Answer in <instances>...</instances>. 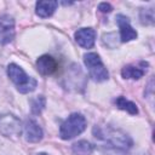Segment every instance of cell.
<instances>
[{"label": "cell", "instance_id": "1", "mask_svg": "<svg viewBox=\"0 0 155 155\" xmlns=\"http://www.w3.org/2000/svg\"><path fill=\"white\" fill-rule=\"evenodd\" d=\"M7 75L11 79V81L16 85L17 90L21 93H29L35 90L36 87V80L31 76H28L25 71L17 64L11 63L7 67Z\"/></svg>", "mask_w": 155, "mask_h": 155}, {"label": "cell", "instance_id": "2", "mask_svg": "<svg viewBox=\"0 0 155 155\" xmlns=\"http://www.w3.org/2000/svg\"><path fill=\"white\" fill-rule=\"evenodd\" d=\"M86 128V119L84 115L79 113H73L68 119L61 125L59 136L62 139L68 140L71 139L80 133H82Z\"/></svg>", "mask_w": 155, "mask_h": 155}, {"label": "cell", "instance_id": "3", "mask_svg": "<svg viewBox=\"0 0 155 155\" xmlns=\"http://www.w3.org/2000/svg\"><path fill=\"white\" fill-rule=\"evenodd\" d=\"M84 62H85V65L87 67L88 69V73H90V76L94 80V81H104L109 78V74H108V70L107 68L104 67L101 57L94 53V52H88L84 56Z\"/></svg>", "mask_w": 155, "mask_h": 155}, {"label": "cell", "instance_id": "4", "mask_svg": "<svg viewBox=\"0 0 155 155\" xmlns=\"http://www.w3.org/2000/svg\"><path fill=\"white\" fill-rule=\"evenodd\" d=\"M0 132L5 137H18L22 133L21 120L13 114L0 115Z\"/></svg>", "mask_w": 155, "mask_h": 155}, {"label": "cell", "instance_id": "5", "mask_svg": "<svg viewBox=\"0 0 155 155\" xmlns=\"http://www.w3.org/2000/svg\"><path fill=\"white\" fill-rule=\"evenodd\" d=\"M15 38V21L12 17L0 16V42L8 44Z\"/></svg>", "mask_w": 155, "mask_h": 155}, {"label": "cell", "instance_id": "6", "mask_svg": "<svg viewBox=\"0 0 155 155\" xmlns=\"http://www.w3.org/2000/svg\"><path fill=\"white\" fill-rule=\"evenodd\" d=\"M116 22L120 28V38L122 42H128L131 40H134L137 38V31L131 27L130 19L124 15L116 16Z\"/></svg>", "mask_w": 155, "mask_h": 155}, {"label": "cell", "instance_id": "7", "mask_svg": "<svg viewBox=\"0 0 155 155\" xmlns=\"http://www.w3.org/2000/svg\"><path fill=\"white\" fill-rule=\"evenodd\" d=\"M75 41L84 48H91L96 41V31L92 28H81L75 31Z\"/></svg>", "mask_w": 155, "mask_h": 155}, {"label": "cell", "instance_id": "8", "mask_svg": "<svg viewBox=\"0 0 155 155\" xmlns=\"http://www.w3.org/2000/svg\"><path fill=\"white\" fill-rule=\"evenodd\" d=\"M24 137L29 143H38L44 137L42 128L34 120H27L24 125Z\"/></svg>", "mask_w": 155, "mask_h": 155}, {"label": "cell", "instance_id": "9", "mask_svg": "<svg viewBox=\"0 0 155 155\" xmlns=\"http://www.w3.org/2000/svg\"><path fill=\"white\" fill-rule=\"evenodd\" d=\"M57 61L48 56V54H44L41 57L38 58L36 61V68L42 74V75H51L57 70Z\"/></svg>", "mask_w": 155, "mask_h": 155}, {"label": "cell", "instance_id": "10", "mask_svg": "<svg viewBox=\"0 0 155 155\" xmlns=\"http://www.w3.org/2000/svg\"><path fill=\"white\" fill-rule=\"evenodd\" d=\"M58 2L57 1H38L36 2V15L41 18H46L52 16V13L54 12V10L57 8Z\"/></svg>", "mask_w": 155, "mask_h": 155}, {"label": "cell", "instance_id": "11", "mask_svg": "<svg viewBox=\"0 0 155 155\" xmlns=\"http://www.w3.org/2000/svg\"><path fill=\"white\" fill-rule=\"evenodd\" d=\"M147 69H142L136 65H126L122 68L121 70V75L124 79H133V80H138L140 79L144 74H145Z\"/></svg>", "mask_w": 155, "mask_h": 155}, {"label": "cell", "instance_id": "12", "mask_svg": "<svg viewBox=\"0 0 155 155\" xmlns=\"http://www.w3.org/2000/svg\"><path fill=\"white\" fill-rule=\"evenodd\" d=\"M115 104H116V107H117L119 109L125 110V111H127V113L131 114V115H136V114L138 113L137 105H136L133 102L126 99V98L122 97V96H120V97H117V98L115 99Z\"/></svg>", "mask_w": 155, "mask_h": 155}, {"label": "cell", "instance_id": "13", "mask_svg": "<svg viewBox=\"0 0 155 155\" xmlns=\"http://www.w3.org/2000/svg\"><path fill=\"white\" fill-rule=\"evenodd\" d=\"M71 150H73L74 155H91L93 147L87 140H79L78 143H75L73 145Z\"/></svg>", "mask_w": 155, "mask_h": 155}, {"label": "cell", "instance_id": "14", "mask_svg": "<svg viewBox=\"0 0 155 155\" xmlns=\"http://www.w3.org/2000/svg\"><path fill=\"white\" fill-rule=\"evenodd\" d=\"M45 97L44 96H36L34 99H31V113L33 114H40L41 110L45 108Z\"/></svg>", "mask_w": 155, "mask_h": 155}, {"label": "cell", "instance_id": "15", "mask_svg": "<svg viewBox=\"0 0 155 155\" xmlns=\"http://www.w3.org/2000/svg\"><path fill=\"white\" fill-rule=\"evenodd\" d=\"M140 18H142V23L143 24H153L154 23V11L151 8L149 10H143L140 13Z\"/></svg>", "mask_w": 155, "mask_h": 155}, {"label": "cell", "instance_id": "16", "mask_svg": "<svg viewBox=\"0 0 155 155\" xmlns=\"http://www.w3.org/2000/svg\"><path fill=\"white\" fill-rule=\"evenodd\" d=\"M98 10L102 11V12H110V11L113 10V7H111V5L108 4V2H101L99 6H98Z\"/></svg>", "mask_w": 155, "mask_h": 155}, {"label": "cell", "instance_id": "17", "mask_svg": "<svg viewBox=\"0 0 155 155\" xmlns=\"http://www.w3.org/2000/svg\"><path fill=\"white\" fill-rule=\"evenodd\" d=\"M38 155H47V154H45V153H40V154H38Z\"/></svg>", "mask_w": 155, "mask_h": 155}]
</instances>
